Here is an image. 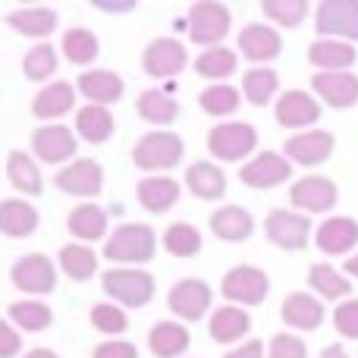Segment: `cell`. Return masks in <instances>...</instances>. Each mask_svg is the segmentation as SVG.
Listing matches in <instances>:
<instances>
[{
    "label": "cell",
    "mask_w": 358,
    "mask_h": 358,
    "mask_svg": "<svg viewBox=\"0 0 358 358\" xmlns=\"http://www.w3.org/2000/svg\"><path fill=\"white\" fill-rule=\"evenodd\" d=\"M157 252V236L148 223H123L104 242V258L113 264H145Z\"/></svg>",
    "instance_id": "obj_1"
},
{
    "label": "cell",
    "mask_w": 358,
    "mask_h": 358,
    "mask_svg": "<svg viewBox=\"0 0 358 358\" xmlns=\"http://www.w3.org/2000/svg\"><path fill=\"white\" fill-rule=\"evenodd\" d=\"M101 289L120 305V308H145L157 292V283L148 271L136 267H110L101 277Z\"/></svg>",
    "instance_id": "obj_2"
},
{
    "label": "cell",
    "mask_w": 358,
    "mask_h": 358,
    "mask_svg": "<svg viewBox=\"0 0 358 358\" xmlns=\"http://www.w3.org/2000/svg\"><path fill=\"white\" fill-rule=\"evenodd\" d=\"M182 138L176 132H167V129H157V132H148L136 142L132 148V161H136L138 170L145 173H155V176H164V170H173L179 161H182Z\"/></svg>",
    "instance_id": "obj_3"
},
{
    "label": "cell",
    "mask_w": 358,
    "mask_h": 358,
    "mask_svg": "<svg viewBox=\"0 0 358 358\" xmlns=\"http://www.w3.org/2000/svg\"><path fill=\"white\" fill-rule=\"evenodd\" d=\"M233 29V13L229 6L217 0H198L189 10V38L204 48H220V41Z\"/></svg>",
    "instance_id": "obj_4"
},
{
    "label": "cell",
    "mask_w": 358,
    "mask_h": 358,
    "mask_svg": "<svg viewBox=\"0 0 358 358\" xmlns=\"http://www.w3.org/2000/svg\"><path fill=\"white\" fill-rule=\"evenodd\" d=\"M258 148V129L252 123H217L208 132V151L210 157L223 164L245 161Z\"/></svg>",
    "instance_id": "obj_5"
},
{
    "label": "cell",
    "mask_w": 358,
    "mask_h": 358,
    "mask_svg": "<svg viewBox=\"0 0 358 358\" xmlns=\"http://www.w3.org/2000/svg\"><path fill=\"white\" fill-rule=\"evenodd\" d=\"M271 292V277H267L261 267L252 264H239L223 277L220 283V296L227 299L229 305H239V308H252V305H261Z\"/></svg>",
    "instance_id": "obj_6"
},
{
    "label": "cell",
    "mask_w": 358,
    "mask_h": 358,
    "mask_svg": "<svg viewBox=\"0 0 358 358\" xmlns=\"http://www.w3.org/2000/svg\"><path fill=\"white\" fill-rule=\"evenodd\" d=\"M264 236L283 252H302L311 239V217L289 208H273L264 220Z\"/></svg>",
    "instance_id": "obj_7"
},
{
    "label": "cell",
    "mask_w": 358,
    "mask_h": 358,
    "mask_svg": "<svg viewBox=\"0 0 358 358\" xmlns=\"http://www.w3.org/2000/svg\"><path fill=\"white\" fill-rule=\"evenodd\" d=\"M317 38L336 41H358V0H324L315 10Z\"/></svg>",
    "instance_id": "obj_8"
},
{
    "label": "cell",
    "mask_w": 358,
    "mask_h": 358,
    "mask_svg": "<svg viewBox=\"0 0 358 358\" xmlns=\"http://www.w3.org/2000/svg\"><path fill=\"white\" fill-rule=\"evenodd\" d=\"M340 201V189H336L334 179L308 173L302 179H296L289 189V204L299 214H327L336 208Z\"/></svg>",
    "instance_id": "obj_9"
},
{
    "label": "cell",
    "mask_w": 358,
    "mask_h": 358,
    "mask_svg": "<svg viewBox=\"0 0 358 358\" xmlns=\"http://www.w3.org/2000/svg\"><path fill=\"white\" fill-rule=\"evenodd\" d=\"M10 280L19 292H29V296H48L57 289V267L48 255L31 252L25 258H19L10 267Z\"/></svg>",
    "instance_id": "obj_10"
},
{
    "label": "cell",
    "mask_w": 358,
    "mask_h": 358,
    "mask_svg": "<svg viewBox=\"0 0 358 358\" xmlns=\"http://www.w3.org/2000/svg\"><path fill=\"white\" fill-rule=\"evenodd\" d=\"M76 148H79L76 132L63 123H44L31 132V155H35V161L50 164V167L73 161Z\"/></svg>",
    "instance_id": "obj_11"
},
{
    "label": "cell",
    "mask_w": 358,
    "mask_h": 358,
    "mask_svg": "<svg viewBox=\"0 0 358 358\" xmlns=\"http://www.w3.org/2000/svg\"><path fill=\"white\" fill-rule=\"evenodd\" d=\"M273 117L283 129L292 132H308L311 126L321 120V101L311 92H302V88H292V92H283L277 98V107H273Z\"/></svg>",
    "instance_id": "obj_12"
},
{
    "label": "cell",
    "mask_w": 358,
    "mask_h": 358,
    "mask_svg": "<svg viewBox=\"0 0 358 358\" xmlns=\"http://www.w3.org/2000/svg\"><path fill=\"white\" fill-rule=\"evenodd\" d=\"M336 148L334 132L327 129H308V132H296V136L286 138L283 155L289 164H299V167H321L324 161H330Z\"/></svg>",
    "instance_id": "obj_13"
},
{
    "label": "cell",
    "mask_w": 358,
    "mask_h": 358,
    "mask_svg": "<svg viewBox=\"0 0 358 358\" xmlns=\"http://www.w3.org/2000/svg\"><path fill=\"white\" fill-rule=\"evenodd\" d=\"M289 176L292 164L277 151H261L252 161H245V167H239V179L248 189H277V185L289 182Z\"/></svg>",
    "instance_id": "obj_14"
},
{
    "label": "cell",
    "mask_w": 358,
    "mask_h": 358,
    "mask_svg": "<svg viewBox=\"0 0 358 358\" xmlns=\"http://www.w3.org/2000/svg\"><path fill=\"white\" fill-rule=\"evenodd\" d=\"M210 302H214V292L204 280H195V277H185L179 283L170 286V296H167V305L176 317L182 321H201L204 315L210 311Z\"/></svg>",
    "instance_id": "obj_15"
},
{
    "label": "cell",
    "mask_w": 358,
    "mask_h": 358,
    "mask_svg": "<svg viewBox=\"0 0 358 358\" xmlns=\"http://www.w3.org/2000/svg\"><path fill=\"white\" fill-rule=\"evenodd\" d=\"M54 185L66 195L76 198H94L101 189H104V167L92 157H79L69 167H60L54 176Z\"/></svg>",
    "instance_id": "obj_16"
},
{
    "label": "cell",
    "mask_w": 358,
    "mask_h": 358,
    "mask_svg": "<svg viewBox=\"0 0 358 358\" xmlns=\"http://www.w3.org/2000/svg\"><path fill=\"white\" fill-rule=\"evenodd\" d=\"M185 63H189V50H185V44L176 41V38H155L142 54V66L151 79L179 76L185 69Z\"/></svg>",
    "instance_id": "obj_17"
},
{
    "label": "cell",
    "mask_w": 358,
    "mask_h": 358,
    "mask_svg": "<svg viewBox=\"0 0 358 358\" xmlns=\"http://www.w3.org/2000/svg\"><path fill=\"white\" fill-rule=\"evenodd\" d=\"M311 92L321 104L334 110H346L358 104V76L355 73H315L311 76Z\"/></svg>",
    "instance_id": "obj_18"
},
{
    "label": "cell",
    "mask_w": 358,
    "mask_h": 358,
    "mask_svg": "<svg viewBox=\"0 0 358 358\" xmlns=\"http://www.w3.org/2000/svg\"><path fill=\"white\" fill-rule=\"evenodd\" d=\"M239 54L248 63H271L283 54V38L273 25L252 22L239 31Z\"/></svg>",
    "instance_id": "obj_19"
},
{
    "label": "cell",
    "mask_w": 358,
    "mask_h": 358,
    "mask_svg": "<svg viewBox=\"0 0 358 358\" xmlns=\"http://www.w3.org/2000/svg\"><path fill=\"white\" fill-rule=\"evenodd\" d=\"M315 245L324 255H349L358 245V220L352 217H327L315 229Z\"/></svg>",
    "instance_id": "obj_20"
},
{
    "label": "cell",
    "mask_w": 358,
    "mask_h": 358,
    "mask_svg": "<svg viewBox=\"0 0 358 358\" xmlns=\"http://www.w3.org/2000/svg\"><path fill=\"white\" fill-rule=\"evenodd\" d=\"M355 57V44L336 41V38H317L308 44V63L317 66V73H349Z\"/></svg>",
    "instance_id": "obj_21"
},
{
    "label": "cell",
    "mask_w": 358,
    "mask_h": 358,
    "mask_svg": "<svg viewBox=\"0 0 358 358\" xmlns=\"http://www.w3.org/2000/svg\"><path fill=\"white\" fill-rule=\"evenodd\" d=\"M280 317L292 330H317L324 324V302L311 292H289L280 305Z\"/></svg>",
    "instance_id": "obj_22"
},
{
    "label": "cell",
    "mask_w": 358,
    "mask_h": 358,
    "mask_svg": "<svg viewBox=\"0 0 358 358\" xmlns=\"http://www.w3.org/2000/svg\"><path fill=\"white\" fill-rule=\"evenodd\" d=\"M248 330H252V317H248V311L239 308V305H220V308L210 311V317H208V334H210V340L220 343V346L239 343Z\"/></svg>",
    "instance_id": "obj_23"
},
{
    "label": "cell",
    "mask_w": 358,
    "mask_h": 358,
    "mask_svg": "<svg viewBox=\"0 0 358 358\" xmlns=\"http://www.w3.org/2000/svg\"><path fill=\"white\" fill-rule=\"evenodd\" d=\"M76 88H79V94H85L88 104H98V107H110L117 104L120 98H123V79H120L117 73H110V69H88V73L79 76V82H76Z\"/></svg>",
    "instance_id": "obj_24"
},
{
    "label": "cell",
    "mask_w": 358,
    "mask_h": 358,
    "mask_svg": "<svg viewBox=\"0 0 358 358\" xmlns=\"http://www.w3.org/2000/svg\"><path fill=\"white\" fill-rule=\"evenodd\" d=\"M210 233L223 242H245L255 233V217L239 204H223L208 217Z\"/></svg>",
    "instance_id": "obj_25"
},
{
    "label": "cell",
    "mask_w": 358,
    "mask_h": 358,
    "mask_svg": "<svg viewBox=\"0 0 358 358\" xmlns=\"http://www.w3.org/2000/svg\"><path fill=\"white\" fill-rule=\"evenodd\" d=\"M38 208L25 198H6L0 201V233L10 239H29L38 229Z\"/></svg>",
    "instance_id": "obj_26"
},
{
    "label": "cell",
    "mask_w": 358,
    "mask_h": 358,
    "mask_svg": "<svg viewBox=\"0 0 358 358\" xmlns=\"http://www.w3.org/2000/svg\"><path fill=\"white\" fill-rule=\"evenodd\" d=\"M76 94H79V88L69 85V82H50V85H44L41 92L35 94V101H31V117H38L41 123L44 120L66 117L76 107Z\"/></svg>",
    "instance_id": "obj_27"
},
{
    "label": "cell",
    "mask_w": 358,
    "mask_h": 358,
    "mask_svg": "<svg viewBox=\"0 0 358 358\" xmlns=\"http://www.w3.org/2000/svg\"><path fill=\"white\" fill-rule=\"evenodd\" d=\"M185 189L201 201H217L227 195V173L210 161H195L192 167H185Z\"/></svg>",
    "instance_id": "obj_28"
},
{
    "label": "cell",
    "mask_w": 358,
    "mask_h": 358,
    "mask_svg": "<svg viewBox=\"0 0 358 358\" xmlns=\"http://www.w3.org/2000/svg\"><path fill=\"white\" fill-rule=\"evenodd\" d=\"M189 346H192V334L179 321H161L148 334V349L155 358H179L189 352Z\"/></svg>",
    "instance_id": "obj_29"
},
{
    "label": "cell",
    "mask_w": 358,
    "mask_h": 358,
    "mask_svg": "<svg viewBox=\"0 0 358 358\" xmlns=\"http://www.w3.org/2000/svg\"><path fill=\"white\" fill-rule=\"evenodd\" d=\"M136 198L148 214H167L179 201V182L173 176H145L136 189Z\"/></svg>",
    "instance_id": "obj_30"
},
{
    "label": "cell",
    "mask_w": 358,
    "mask_h": 358,
    "mask_svg": "<svg viewBox=\"0 0 358 358\" xmlns=\"http://www.w3.org/2000/svg\"><path fill=\"white\" fill-rule=\"evenodd\" d=\"M6 179L16 192L22 195H41L44 192V179H41V167L31 155L25 151H10L6 155Z\"/></svg>",
    "instance_id": "obj_31"
},
{
    "label": "cell",
    "mask_w": 358,
    "mask_h": 358,
    "mask_svg": "<svg viewBox=\"0 0 358 358\" xmlns=\"http://www.w3.org/2000/svg\"><path fill=\"white\" fill-rule=\"evenodd\" d=\"M308 286L327 302H346L352 292V280L334 264H311L308 267Z\"/></svg>",
    "instance_id": "obj_32"
},
{
    "label": "cell",
    "mask_w": 358,
    "mask_h": 358,
    "mask_svg": "<svg viewBox=\"0 0 358 358\" xmlns=\"http://www.w3.org/2000/svg\"><path fill=\"white\" fill-rule=\"evenodd\" d=\"M6 25L25 38H48L57 29V13L50 6H22L6 16Z\"/></svg>",
    "instance_id": "obj_33"
},
{
    "label": "cell",
    "mask_w": 358,
    "mask_h": 358,
    "mask_svg": "<svg viewBox=\"0 0 358 358\" xmlns=\"http://www.w3.org/2000/svg\"><path fill=\"white\" fill-rule=\"evenodd\" d=\"M66 227L79 242H98L107 236V210L98 208V204H92V201H85L69 214Z\"/></svg>",
    "instance_id": "obj_34"
},
{
    "label": "cell",
    "mask_w": 358,
    "mask_h": 358,
    "mask_svg": "<svg viewBox=\"0 0 358 358\" xmlns=\"http://www.w3.org/2000/svg\"><path fill=\"white\" fill-rule=\"evenodd\" d=\"M76 132L92 145H104L113 136V113L107 107L98 104H85L76 113Z\"/></svg>",
    "instance_id": "obj_35"
},
{
    "label": "cell",
    "mask_w": 358,
    "mask_h": 358,
    "mask_svg": "<svg viewBox=\"0 0 358 358\" xmlns=\"http://www.w3.org/2000/svg\"><path fill=\"white\" fill-rule=\"evenodd\" d=\"M280 92V76L271 66H255L242 76V94L248 104L255 107H267Z\"/></svg>",
    "instance_id": "obj_36"
},
{
    "label": "cell",
    "mask_w": 358,
    "mask_h": 358,
    "mask_svg": "<svg viewBox=\"0 0 358 358\" xmlns=\"http://www.w3.org/2000/svg\"><path fill=\"white\" fill-rule=\"evenodd\" d=\"M6 315H10V321L16 324L19 330H25V334H41V330H48L50 324H54V311H50L41 299H19V302L10 305Z\"/></svg>",
    "instance_id": "obj_37"
},
{
    "label": "cell",
    "mask_w": 358,
    "mask_h": 358,
    "mask_svg": "<svg viewBox=\"0 0 358 358\" xmlns=\"http://www.w3.org/2000/svg\"><path fill=\"white\" fill-rule=\"evenodd\" d=\"M60 271L76 283H85L98 273V255L82 242H69V245L60 248Z\"/></svg>",
    "instance_id": "obj_38"
},
{
    "label": "cell",
    "mask_w": 358,
    "mask_h": 358,
    "mask_svg": "<svg viewBox=\"0 0 358 358\" xmlns=\"http://www.w3.org/2000/svg\"><path fill=\"white\" fill-rule=\"evenodd\" d=\"M136 110H138V117L155 126H170L179 117V104L167 92H161V88H148V92L138 94Z\"/></svg>",
    "instance_id": "obj_39"
},
{
    "label": "cell",
    "mask_w": 358,
    "mask_h": 358,
    "mask_svg": "<svg viewBox=\"0 0 358 358\" xmlns=\"http://www.w3.org/2000/svg\"><path fill=\"white\" fill-rule=\"evenodd\" d=\"M236 66H239V54L229 48H208L201 57L195 60V73L201 76V79H210L217 85L220 79H229V76L236 73Z\"/></svg>",
    "instance_id": "obj_40"
},
{
    "label": "cell",
    "mask_w": 358,
    "mask_h": 358,
    "mask_svg": "<svg viewBox=\"0 0 358 358\" xmlns=\"http://www.w3.org/2000/svg\"><path fill=\"white\" fill-rule=\"evenodd\" d=\"M198 104H201V110L210 113V117H233L242 104V92L227 85V82H217V85H208L198 94Z\"/></svg>",
    "instance_id": "obj_41"
},
{
    "label": "cell",
    "mask_w": 358,
    "mask_h": 358,
    "mask_svg": "<svg viewBox=\"0 0 358 358\" xmlns=\"http://www.w3.org/2000/svg\"><path fill=\"white\" fill-rule=\"evenodd\" d=\"M101 54V44L98 35L88 29H69L63 35V57H66L73 66H88L94 63V57Z\"/></svg>",
    "instance_id": "obj_42"
},
{
    "label": "cell",
    "mask_w": 358,
    "mask_h": 358,
    "mask_svg": "<svg viewBox=\"0 0 358 358\" xmlns=\"http://www.w3.org/2000/svg\"><path fill=\"white\" fill-rule=\"evenodd\" d=\"M164 248L173 258H195L201 252V233L192 223H173L164 229Z\"/></svg>",
    "instance_id": "obj_43"
},
{
    "label": "cell",
    "mask_w": 358,
    "mask_h": 358,
    "mask_svg": "<svg viewBox=\"0 0 358 358\" xmlns=\"http://www.w3.org/2000/svg\"><path fill=\"white\" fill-rule=\"evenodd\" d=\"M308 0H264L261 3V13L273 25H283V29H299L308 16Z\"/></svg>",
    "instance_id": "obj_44"
},
{
    "label": "cell",
    "mask_w": 358,
    "mask_h": 358,
    "mask_svg": "<svg viewBox=\"0 0 358 358\" xmlns=\"http://www.w3.org/2000/svg\"><path fill=\"white\" fill-rule=\"evenodd\" d=\"M54 69H57V50L50 48L48 41L35 44V48L25 54V60H22V73H25V79H29V82L50 79V76H54Z\"/></svg>",
    "instance_id": "obj_45"
},
{
    "label": "cell",
    "mask_w": 358,
    "mask_h": 358,
    "mask_svg": "<svg viewBox=\"0 0 358 358\" xmlns=\"http://www.w3.org/2000/svg\"><path fill=\"white\" fill-rule=\"evenodd\" d=\"M92 327L104 336H123L129 330V317L117 302H101L92 308Z\"/></svg>",
    "instance_id": "obj_46"
},
{
    "label": "cell",
    "mask_w": 358,
    "mask_h": 358,
    "mask_svg": "<svg viewBox=\"0 0 358 358\" xmlns=\"http://www.w3.org/2000/svg\"><path fill=\"white\" fill-rule=\"evenodd\" d=\"M267 358H308V346L296 334H277L267 343Z\"/></svg>",
    "instance_id": "obj_47"
},
{
    "label": "cell",
    "mask_w": 358,
    "mask_h": 358,
    "mask_svg": "<svg viewBox=\"0 0 358 358\" xmlns=\"http://www.w3.org/2000/svg\"><path fill=\"white\" fill-rule=\"evenodd\" d=\"M334 327L343 340H358V299H346L334 308Z\"/></svg>",
    "instance_id": "obj_48"
},
{
    "label": "cell",
    "mask_w": 358,
    "mask_h": 358,
    "mask_svg": "<svg viewBox=\"0 0 358 358\" xmlns=\"http://www.w3.org/2000/svg\"><path fill=\"white\" fill-rule=\"evenodd\" d=\"M92 358H138V349L132 343H123V340H107V343H98L94 346Z\"/></svg>",
    "instance_id": "obj_49"
},
{
    "label": "cell",
    "mask_w": 358,
    "mask_h": 358,
    "mask_svg": "<svg viewBox=\"0 0 358 358\" xmlns=\"http://www.w3.org/2000/svg\"><path fill=\"white\" fill-rule=\"evenodd\" d=\"M22 349V336L13 330V324L0 321V358H16Z\"/></svg>",
    "instance_id": "obj_50"
},
{
    "label": "cell",
    "mask_w": 358,
    "mask_h": 358,
    "mask_svg": "<svg viewBox=\"0 0 358 358\" xmlns=\"http://www.w3.org/2000/svg\"><path fill=\"white\" fill-rule=\"evenodd\" d=\"M264 355H267L264 340H248V343H242V346L229 349L223 358H264Z\"/></svg>",
    "instance_id": "obj_51"
},
{
    "label": "cell",
    "mask_w": 358,
    "mask_h": 358,
    "mask_svg": "<svg viewBox=\"0 0 358 358\" xmlns=\"http://www.w3.org/2000/svg\"><path fill=\"white\" fill-rule=\"evenodd\" d=\"M94 10H107V13H129L136 10L132 0H123V3H107V0H94Z\"/></svg>",
    "instance_id": "obj_52"
},
{
    "label": "cell",
    "mask_w": 358,
    "mask_h": 358,
    "mask_svg": "<svg viewBox=\"0 0 358 358\" xmlns=\"http://www.w3.org/2000/svg\"><path fill=\"white\" fill-rule=\"evenodd\" d=\"M317 358H349V355H346V349H343L340 343H334V346L321 349V355H317Z\"/></svg>",
    "instance_id": "obj_53"
},
{
    "label": "cell",
    "mask_w": 358,
    "mask_h": 358,
    "mask_svg": "<svg viewBox=\"0 0 358 358\" xmlns=\"http://www.w3.org/2000/svg\"><path fill=\"white\" fill-rule=\"evenodd\" d=\"M343 267H346V277L349 280H358V255H349Z\"/></svg>",
    "instance_id": "obj_54"
},
{
    "label": "cell",
    "mask_w": 358,
    "mask_h": 358,
    "mask_svg": "<svg viewBox=\"0 0 358 358\" xmlns=\"http://www.w3.org/2000/svg\"><path fill=\"white\" fill-rule=\"evenodd\" d=\"M22 358H60L54 352V349H31V352H25Z\"/></svg>",
    "instance_id": "obj_55"
}]
</instances>
